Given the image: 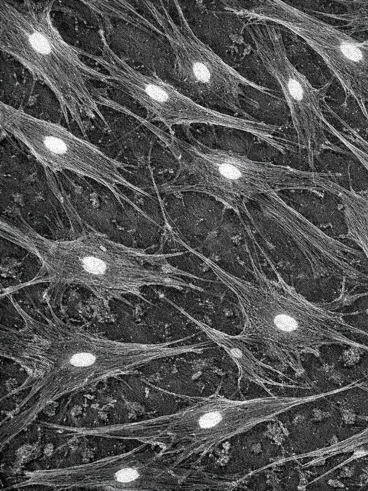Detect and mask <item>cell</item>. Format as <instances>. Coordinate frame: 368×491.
<instances>
[{"mask_svg": "<svg viewBox=\"0 0 368 491\" xmlns=\"http://www.w3.org/2000/svg\"><path fill=\"white\" fill-rule=\"evenodd\" d=\"M138 473L135 470L123 469L116 474L118 481L123 483L131 482L138 478Z\"/></svg>", "mask_w": 368, "mask_h": 491, "instance_id": "9c48e42d", "label": "cell"}, {"mask_svg": "<svg viewBox=\"0 0 368 491\" xmlns=\"http://www.w3.org/2000/svg\"><path fill=\"white\" fill-rule=\"evenodd\" d=\"M0 46L54 92L65 113L81 124L97 110L91 80L108 78L84 64L63 39L47 13L0 1Z\"/></svg>", "mask_w": 368, "mask_h": 491, "instance_id": "6da1fadb", "label": "cell"}, {"mask_svg": "<svg viewBox=\"0 0 368 491\" xmlns=\"http://www.w3.org/2000/svg\"><path fill=\"white\" fill-rule=\"evenodd\" d=\"M340 49L344 55L350 60L358 62L363 59V54H362L361 51L354 45L344 43L341 45Z\"/></svg>", "mask_w": 368, "mask_h": 491, "instance_id": "8992f818", "label": "cell"}, {"mask_svg": "<svg viewBox=\"0 0 368 491\" xmlns=\"http://www.w3.org/2000/svg\"><path fill=\"white\" fill-rule=\"evenodd\" d=\"M1 129L18 139L45 165L68 170L107 185H127L121 163L62 126L0 103Z\"/></svg>", "mask_w": 368, "mask_h": 491, "instance_id": "7a4b0ae2", "label": "cell"}, {"mask_svg": "<svg viewBox=\"0 0 368 491\" xmlns=\"http://www.w3.org/2000/svg\"><path fill=\"white\" fill-rule=\"evenodd\" d=\"M219 170L224 177L232 179V180H236V179L240 178L242 176L240 169L230 161L221 163L219 165Z\"/></svg>", "mask_w": 368, "mask_h": 491, "instance_id": "277c9868", "label": "cell"}, {"mask_svg": "<svg viewBox=\"0 0 368 491\" xmlns=\"http://www.w3.org/2000/svg\"><path fill=\"white\" fill-rule=\"evenodd\" d=\"M177 5L179 22L169 14L159 15V20L172 48L176 73L181 81L203 98L221 102L235 110H240L242 98L247 97L244 87L276 97L269 88L245 77L204 44Z\"/></svg>", "mask_w": 368, "mask_h": 491, "instance_id": "3957f363", "label": "cell"}, {"mask_svg": "<svg viewBox=\"0 0 368 491\" xmlns=\"http://www.w3.org/2000/svg\"><path fill=\"white\" fill-rule=\"evenodd\" d=\"M275 324L280 329L286 332H291V331L297 329L298 324L295 319L286 316V315H280L275 318Z\"/></svg>", "mask_w": 368, "mask_h": 491, "instance_id": "5b68a950", "label": "cell"}, {"mask_svg": "<svg viewBox=\"0 0 368 491\" xmlns=\"http://www.w3.org/2000/svg\"><path fill=\"white\" fill-rule=\"evenodd\" d=\"M233 354L235 355V356H237V357H241L242 356L241 351H240L239 350H237V349H235V350H233Z\"/></svg>", "mask_w": 368, "mask_h": 491, "instance_id": "30bf717a", "label": "cell"}, {"mask_svg": "<svg viewBox=\"0 0 368 491\" xmlns=\"http://www.w3.org/2000/svg\"><path fill=\"white\" fill-rule=\"evenodd\" d=\"M222 418V415L219 413H209L201 417L199 421V424L202 428H211L220 423Z\"/></svg>", "mask_w": 368, "mask_h": 491, "instance_id": "ba28073f", "label": "cell"}, {"mask_svg": "<svg viewBox=\"0 0 368 491\" xmlns=\"http://www.w3.org/2000/svg\"><path fill=\"white\" fill-rule=\"evenodd\" d=\"M95 356L89 353H81L73 355L71 359V363L76 367H86L91 365L95 361Z\"/></svg>", "mask_w": 368, "mask_h": 491, "instance_id": "52a82bcc", "label": "cell"}]
</instances>
